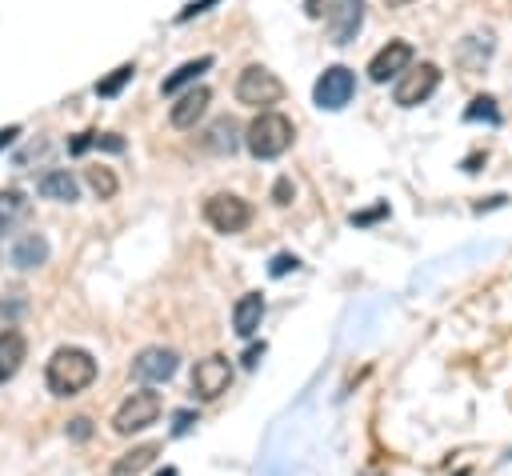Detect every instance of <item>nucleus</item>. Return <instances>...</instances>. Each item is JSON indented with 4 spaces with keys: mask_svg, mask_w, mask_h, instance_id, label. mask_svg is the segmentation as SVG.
<instances>
[{
    "mask_svg": "<svg viewBox=\"0 0 512 476\" xmlns=\"http://www.w3.org/2000/svg\"><path fill=\"white\" fill-rule=\"evenodd\" d=\"M464 120H488V124H500L496 100H492V96H476V100L464 108Z\"/></svg>",
    "mask_w": 512,
    "mask_h": 476,
    "instance_id": "b1692460",
    "label": "nucleus"
},
{
    "mask_svg": "<svg viewBox=\"0 0 512 476\" xmlns=\"http://www.w3.org/2000/svg\"><path fill=\"white\" fill-rule=\"evenodd\" d=\"M440 88V68L436 64H416V68H408L404 76H400V84H396V104L400 108H416V104H424L432 92Z\"/></svg>",
    "mask_w": 512,
    "mask_h": 476,
    "instance_id": "6e6552de",
    "label": "nucleus"
},
{
    "mask_svg": "<svg viewBox=\"0 0 512 476\" xmlns=\"http://www.w3.org/2000/svg\"><path fill=\"white\" fill-rule=\"evenodd\" d=\"M24 352H28L24 336H20L16 328H4V332H0V384H4V380H12V376L20 372Z\"/></svg>",
    "mask_w": 512,
    "mask_h": 476,
    "instance_id": "2eb2a0df",
    "label": "nucleus"
},
{
    "mask_svg": "<svg viewBox=\"0 0 512 476\" xmlns=\"http://www.w3.org/2000/svg\"><path fill=\"white\" fill-rule=\"evenodd\" d=\"M236 132H240L236 120H232V116H220V120L208 128V148H212V152H236V144H240Z\"/></svg>",
    "mask_w": 512,
    "mask_h": 476,
    "instance_id": "aec40b11",
    "label": "nucleus"
},
{
    "mask_svg": "<svg viewBox=\"0 0 512 476\" xmlns=\"http://www.w3.org/2000/svg\"><path fill=\"white\" fill-rule=\"evenodd\" d=\"M324 24H328L332 44L356 40V32L364 28V0H328L324 4Z\"/></svg>",
    "mask_w": 512,
    "mask_h": 476,
    "instance_id": "0eeeda50",
    "label": "nucleus"
},
{
    "mask_svg": "<svg viewBox=\"0 0 512 476\" xmlns=\"http://www.w3.org/2000/svg\"><path fill=\"white\" fill-rule=\"evenodd\" d=\"M156 416H160V396H156L152 388H136V392L116 408L112 428H116L120 436H132V432H140V428L156 424Z\"/></svg>",
    "mask_w": 512,
    "mask_h": 476,
    "instance_id": "7ed1b4c3",
    "label": "nucleus"
},
{
    "mask_svg": "<svg viewBox=\"0 0 512 476\" xmlns=\"http://www.w3.org/2000/svg\"><path fill=\"white\" fill-rule=\"evenodd\" d=\"M388 212V204H376V208H368V212H352V224H372V220H380Z\"/></svg>",
    "mask_w": 512,
    "mask_h": 476,
    "instance_id": "a878e982",
    "label": "nucleus"
},
{
    "mask_svg": "<svg viewBox=\"0 0 512 476\" xmlns=\"http://www.w3.org/2000/svg\"><path fill=\"white\" fill-rule=\"evenodd\" d=\"M96 144H100V148H108V152H124V140H120L116 132H104V136H96Z\"/></svg>",
    "mask_w": 512,
    "mask_h": 476,
    "instance_id": "c85d7f7f",
    "label": "nucleus"
},
{
    "mask_svg": "<svg viewBox=\"0 0 512 476\" xmlns=\"http://www.w3.org/2000/svg\"><path fill=\"white\" fill-rule=\"evenodd\" d=\"M228 384H232V364L224 356L196 360V368H192V392L200 400H216L220 392H228Z\"/></svg>",
    "mask_w": 512,
    "mask_h": 476,
    "instance_id": "1a4fd4ad",
    "label": "nucleus"
},
{
    "mask_svg": "<svg viewBox=\"0 0 512 476\" xmlns=\"http://www.w3.org/2000/svg\"><path fill=\"white\" fill-rule=\"evenodd\" d=\"M132 76H136V64H120V68H112L104 80H96V96H104V100H108V96H116Z\"/></svg>",
    "mask_w": 512,
    "mask_h": 476,
    "instance_id": "4be33fe9",
    "label": "nucleus"
},
{
    "mask_svg": "<svg viewBox=\"0 0 512 476\" xmlns=\"http://www.w3.org/2000/svg\"><path fill=\"white\" fill-rule=\"evenodd\" d=\"M156 452H160V444H140V448L124 452V456L112 464V476H136V472H144V468L156 460Z\"/></svg>",
    "mask_w": 512,
    "mask_h": 476,
    "instance_id": "6ab92c4d",
    "label": "nucleus"
},
{
    "mask_svg": "<svg viewBox=\"0 0 512 476\" xmlns=\"http://www.w3.org/2000/svg\"><path fill=\"white\" fill-rule=\"evenodd\" d=\"M156 476H176V468H164V472H156Z\"/></svg>",
    "mask_w": 512,
    "mask_h": 476,
    "instance_id": "473e14b6",
    "label": "nucleus"
},
{
    "mask_svg": "<svg viewBox=\"0 0 512 476\" xmlns=\"http://www.w3.org/2000/svg\"><path fill=\"white\" fill-rule=\"evenodd\" d=\"M36 188H40L44 200H56V204H72V200L80 196V184H76V176H72L68 168H52V172H44Z\"/></svg>",
    "mask_w": 512,
    "mask_h": 476,
    "instance_id": "4468645a",
    "label": "nucleus"
},
{
    "mask_svg": "<svg viewBox=\"0 0 512 476\" xmlns=\"http://www.w3.org/2000/svg\"><path fill=\"white\" fill-rule=\"evenodd\" d=\"M208 100H212V92H208L204 84L188 88V92H184V96H180V100L172 104V112H168V116H172V124H176V128H192V124H196V120L204 116Z\"/></svg>",
    "mask_w": 512,
    "mask_h": 476,
    "instance_id": "f8f14e48",
    "label": "nucleus"
},
{
    "mask_svg": "<svg viewBox=\"0 0 512 476\" xmlns=\"http://www.w3.org/2000/svg\"><path fill=\"white\" fill-rule=\"evenodd\" d=\"M92 380H96V360H92V352L72 348V344H68V348H56L52 360H48V368H44V384H48L52 396H76V392H84Z\"/></svg>",
    "mask_w": 512,
    "mask_h": 476,
    "instance_id": "f257e3e1",
    "label": "nucleus"
},
{
    "mask_svg": "<svg viewBox=\"0 0 512 476\" xmlns=\"http://www.w3.org/2000/svg\"><path fill=\"white\" fill-rule=\"evenodd\" d=\"M260 356H264V344H260V348H256V344H252V348H248V352H244V364H248V368H252V364H256V360H260Z\"/></svg>",
    "mask_w": 512,
    "mask_h": 476,
    "instance_id": "2f4dec72",
    "label": "nucleus"
},
{
    "mask_svg": "<svg viewBox=\"0 0 512 476\" xmlns=\"http://www.w3.org/2000/svg\"><path fill=\"white\" fill-rule=\"evenodd\" d=\"M212 4H220V0H192V4H184V8L176 12V20L184 24V20H192V16H200V12H208Z\"/></svg>",
    "mask_w": 512,
    "mask_h": 476,
    "instance_id": "393cba45",
    "label": "nucleus"
},
{
    "mask_svg": "<svg viewBox=\"0 0 512 476\" xmlns=\"http://www.w3.org/2000/svg\"><path fill=\"white\" fill-rule=\"evenodd\" d=\"M24 208H28V200H24L20 188H0V232H4L8 224H16V220L24 216Z\"/></svg>",
    "mask_w": 512,
    "mask_h": 476,
    "instance_id": "412c9836",
    "label": "nucleus"
},
{
    "mask_svg": "<svg viewBox=\"0 0 512 476\" xmlns=\"http://www.w3.org/2000/svg\"><path fill=\"white\" fill-rule=\"evenodd\" d=\"M204 220H208L216 232L232 236V232H244V228H248L252 208H248V200H240V196H232V192H216V196H208V204H204Z\"/></svg>",
    "mask_w": 512,
    "mask_h": 476,
    "instance_id": "39448f33",
    "label": "nucleus"
},
{
    "mask_svg": "<svg viewBox=\"0 0 512 476\" xmlns=\"http://www.w3.org/2000/svg\"><path fill=\"white\" fill-rule=\"evenodd\" d=\"M408 64H412V44H408V40H388V44L368 60V76H372L376 84H384V80H392V76H404Z\"/></svg>",
    "mask_w": 512,
    "mask_h": 476,
    "instance_id": "9d476101",
    "label": "nucleus"
},
{
    "mask_svg": "<svg viewBox=\"0 0 512 476\" xmlns=\"http://www.w3.org/2000/svg\"><path fill=\"white\" fill-rule=\"evenodd\" d=\"M292 136H296V132H292V120H288L284 112H260V116L248 124L244 144H248V152H252L256 160H276V156L288 152Z\"/></svg>",
    "mask_w": 512,
    "mask_h": 476,
    "instance_id": "f03ea898",
    "label": "nucleus"
},
{
    "mask_svg": "<svg viewBox=\"0 0 512 476\" xmlns=\"http://www.w3.org/2000/svg\"><path fill=\"white\" fill-rule=\"evenodd\" d=\"M208 68H212V56H196V60H184V64H180L172 76H164L160 92H164V96H176L184 84H192V80H196L200 72H208Z\"/></svg>",
    "mask_w": 512,
    "mask_h": 476,
    "instance_id": "a211bd4d",
    "label": "nucleus"
},
{
    "mask_svg": "<svg viewBox=\"0 0 512 476\" xmlns=\"http://www.w3.org/2000/svg\"><path fill=\"white\" fill-rule=\"evenodd\" d=\"M352 92H356V76H352V68L332 64V68L320 72V80H316V88H312V100H316V108L340 112V108L352 100Z\"/></svg>",
    "mask_w": 512,
    "mask_h": 476,
    "instance_id": "423d86ee",
    "label": "nucleus"
},
{
    "mask_svg": "<svg viewBox=\"0 0 512 476\" xmlns=\"http://www.w3.org/2000/svg\"><path fill=\"white\" fill-rule=\"evenodd\" d=\"M272 196H276V204H292V180H276Z\"/></svg>",
    "mask_w": 512,
    "mask_h": 476,
    "instance_id": "c756f323",
    "label": "nucleus"
},
{
    "mask_svg": "<svg viewBox=\"0 0 512 476\" xmlns=\"http://www.w3.org/2000/svg\"><path fill=\"white\" fill-rule=\"evenodd\" d=\"M172 420H176V424H172V436H184V432L192 428V420H196V416H192V412H176Z\"/></svg>",
    "mask_w": 512,
    "mask_h": 476,
    "instance_id": "7c9ffc66",
    "label": "nucleus"
},
{
    "mask_svg": "<svg viewBox=\"0 0 512 476\" xmlns=\"http://www.w3.org/2000/svg\"><path fill=\"white\" fill-rule=\"evenodd\" d=\"M68 432H72L76 440H88V432H92V420H88V416H76V420L68 424Z\"/></svg>",
    "mask_w": 512,
    "mask_h": 476,
    "instance_id": "cd10ccee",
    "label": "nucleus"
},
{
    "mask_svg": "<svg viewBox=\"0 0 512 476\" xmlns=\"http://www.w3.org/2000/svg\"><path fill=\"white\" fill-rule=\"evenodd\" d=\"M176 360H180V356H176L172 348H144V352L132 360V376L144 380V384H164V380H172Z\"/></svg>",
    "mask_w": 512,
    "mask_h": 476,
    "instance_id": "9b49d317",
    "label": "nucleus"
},
{
    "mask_svg": "<svg viewBox=\"0 0 512 476\" xmlns=\"http://www.w3.org/2000/svg\"><path fill=\"white\" fill-rule=\"evenodd\" d=\"M88 188H92L100 200H112V196H116V176H112V168H88Z\"/></svg>",
    "mask_w": 512,
    "mask_h": 476,
    "instance_id": "5701e85b",
    "label": "nucleus"
},
{
    "mask_svg": "<svg viewBox=\"0 0 512 476\" xmlns=\"http://www.w3.org/2000/svg\"><path fill=\"white\" fill-rule=\"evenodd\" d=\"M296 264H300L296 256H288V252H280V256L272 260V268H268V272H272V276H284V272H288V268H296Z\"/></svg>",
    "mask_w": 512,
    "mask_h": 476,
    "instance_id": "bb28decb",
    "label": "nucleus"
},
{
    "mask_svg": "<svg viewBox=\"0 0 512 476\" xmlns=\"http://www.w3.org/2000/svg\"><path fill=\"white\" fill-rule=\"evenodd\" d=\"M488 56H492V36H488V32H484V36H468V40H460V48H456V60H460L464 72H480V68L488 64Z\"/></svg>",
    "mask_w": 512,
    "mask_h": 476,
    "instance_id": "f3484780",
    "label": "nucleus"
},
{
    "mask_svg": "<svg viewBox=\"0 0 512 476\" xmlns=\"http://www.w3.org/2000/svg\"><path fill=\"white\" fill-rule=\"evenodd\" d=\"M260 320H264V296L260 292H244L240 300H236V308H232V328H236V336H256V328H260Z\"/></svg>",
    "mask_w": 512,
    "mask_h": 476,
    "instance_id": "ddd939ff",
    "label": "nucleus"
},
{
    "mask_svg": "<svg viewBox=\"0 0 512 476\" xmlns=\"http://www.w3.org/2000/svg\"><path fill=\"white\" fill-rule=\"evenodd\" d=\"M280 92H284V84H280L276 72H268L264 64H248V68L236 76V100H240V104H252V108L276 104Z\"/></svg>",
    "mask_w": 512,
    "mask_h": 476,
    "instance_id": "20e7f679",
    "label": "nucleus"
},
{
    "mask_svg": "<svg viewBox=\"0 0 512 476\" xmlns=\"http://www.w3.org/2000/svg\"><path fill=\"white\" fill-rule=\"evenodd\" d=\"M8 260H12L16 268H36V264L48 260V240H44L40 232H28V236H20V240L12 244Z\"/></svg>",
    "mask_w": 512,
    "mask_h": 476,
    "instance_id": "dca6fc26",
    "label": "nucleus"
}]
</instances>
